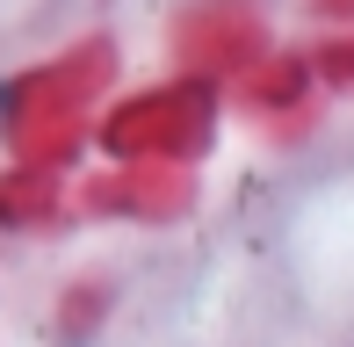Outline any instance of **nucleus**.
<instances>
[{
    "instance_id": "f257e3e1",
    "label": "nucleus",
    "mask_w": 354,
    "mask_h": 347,
    "mask_svg": "<svg viewBox=\"0 0 354 347\" xmlns=\"http://www.w3.org/2000/svg\"><path fill=\"white\" fill-rule=\"evenodd\" d=\"M0 116H8V87H0Z\"/></svg>"
}]
</instances>
